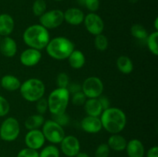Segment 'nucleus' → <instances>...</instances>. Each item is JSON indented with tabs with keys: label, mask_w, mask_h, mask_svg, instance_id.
Segmentation results:
<instances>
[{
	"label": "nucleus",
	"mask_w": 158,
	"mask_h": 157,
	"mask_svg": "<svg viewBox=\"0 0 158 157\" xmlns=\"http://www.w3.org/2000/svg\"><path fill=\"white\" fill-rule=\"evenodd\" d=\"M102 127L111 134L120 133L127 124V116L122 109L110 107L104 109L100 115Z\"/></svg>",
	"instance_id": "nucleus-1"
},
{
	"label": "nucleus",
	"mask_w": 158,
	"mask_h": 157,
	"mask_svg": "<svg viewBox=\"0 0 158 157\" xmlns=\"http://www.w3.org/2000/svg\"><path fill=\"white\" fill-rule=\"evenodd\" d=\"M23 38L24 42L29 48L40 51L45 49L50 40L48 29L40 24L29 26L25 30Z\"/></svg>",
	"instance_id": "nucleus-2"
},
{
	"label": "nucleus",
	"mask_w": 158,
	"mask_h": 157,
	"mask_svg": "<svg viewBox=\"0 0 158 157\" xmlns=\"http://www.w3.org/2000/svg\"><path fill=\"white\" fill-rule=\"evenodd\" d=\"M46 49L51 58L56 60H64L74 50V44L68 38L59 36L49 40Z\"/></svg>",
	"instance_id": "nucleus-3"
},
{
	"label": "nucleus",
	"mask_w": 158,
	"mask_h": 157,
	"mask_svg": "<svg viewBox=\"0 0 158 157\" xmlns=\"http://www.w3.org/2000/svg\"><path fill=\"white\" fill-rule=\"evenodd\" d=\"M69 95L70 94L66 88H56L50 92L47 99L48 109L52 115L66 112Z\"/></svg>",
	"instance_id": "nucleus-4"
},
{
	"label": "nucleus",
	"mask_w": 158,
	"mask_h": 157,
	"mask_svg": "<svg viewBox=\"0 0 158 157\" xmlns=\"http://www.w3.org/2000/svg\"><path fill=\"white\" fill-rule=\"evenodd\" d=\"M45 85L43 81L39 78H31L21 83L19 90L22 96L26 101L33 102L38 101L43 98L45 94Z\"/></svg>",
	"instance_id": "nucleus-5"
},
{
	"label": "nucleus",
	"mask_w": 158,
	"mask_h": 157,
	"mask_svg": "<svg viewBox=\"0 0 158 157\" xmlns=\"http://www.w3.org/2000/svg\"><path fill=\"white\" fill-rule=\"evenodd\" d=\"M42 127V132L46 140L52 144H59L66 136L63 126L52 119L45 120Z\"/></svg>",
	"instance_id": "nucleus-6"
},
{
	"label": "nucleus",
	"mask_w": 158,
	"mask_h": 157,
	"mask_svg": "<svg viewBox=\"0 0 158 157\" xmlns=\"http://www.w3.org/2000/svg\"><path fill=\"white\" fill-rule=\"evenodd\" d=\"M20 133V126L14 117H9L0 126V138L5 142H13Z\"/></svg>",
	"instance_id": "nucleus-7"
},
{
	"label": "nucleus",
	"mask_w": 158,
	"mask_h": 157,
	"mask_svg": "<svg viewBox=\"0 0 158 157\" xmlns=\"http://www.w3.org/2000/svg\"><path fill=\"white\" fill-rule=\"evenodd\" d=\"M82 92L86 98L97 99L102 95L103 91V83L100 78L90 76L86 78L81 85Z\"/></svg>",
	"instance_id": "nucleus-8"
},
{
	"label": "nucleus",
	"mask_w": 158,
	"mask_h": 157,
	"mask_svg": "<svg viewBox=\"0 0 158 157\" xmlns=\"http://www.w3.org/2000/svg\"><path fill=\"white\" fill-rule=\"evenodd\" d=\"M64 21L63 12L60 9L46 11L40 17V23L46 29H53L63 24Z\"/></svg>",
	"instance_id": "nucleus-9"
},
{
	"label": "nucleus",
	"mask_w": 158,
	"mask_h": 157,
	"mask_svg": "<svg viewBox=\"0 0 158 157\" xmlns=\"http://www.w3.org/2000/svg\"><path fill=\"white\" fill-rule=\"evenodd\" d=\"M84 25L86 30L94 35L101 34L104 29V22L99 15L90 12L84 18Z\"/></svg>",
	"instance_id": "nucleus-10"
},
{
	"label": "nucleus",
	"mask_w": 158,
	"mask_h": 157,
	"mask_svg": "<svg viewBox=\"0 0 158 157\" xmlns=\"http://www.w3.org/2000/svg\"><path fill=\"white\" fill-rule=\"evenodd\" d=\"M60 144L62 152L68 157H75L80 152V141L74 135H66Z\"/></svg>",
	"instance_id": "nucleus-11"
},
{
	"label": "nucleus",
	"mask_w": 158,
	"mask_h": 157,
	"mask_svg": "<svg viewBox=\"0 0 158 157\" xmlns=\"http://www.w3.org/2000/svg\"><path fill=\"white\" fill-rule=\"evenodd\" d=\"M45 141H46V139L40 129L29 130L25 136V143L27 148L35 149V150L41 149L45 144Z\"/></svg>",
	"instance_id": "nucleus-12"
},
{
	"label": "nucleus",
	"mask_w": 158,
	"mask_h": 157,
	"mask_svg": "<svg viewBox=\"0 0 158 157\" xmlns=\"http://www.w3.org/2000/svg\"><path fill=\"white\" fill-rule=\"evenodd\" d=\"M42 58V54L40 50L29 48L21 53L19 56L20 62L27 67H32L38 64Z\"/></svg>",
	"instance_id": "nucleus-13"
},
{
	"label": "nucleus",
	"mask_w": 158,
	"mask_h": 157,
	"mask_svg": "<svg viewBox=\"0 0 158 157\" xmlns=\"http://www.w3.org/2000/svg\"><path fill=\"white\" fill-rule=\"evenodd\" d=\"M82 129L87 133H97L102 129V123L100 117L86 115L80 123Z\"/></svg>",
	"instance_id": "nucleus-14"
},
{
	"label": "nucleus",
	"mask_w": 158,
	"mask_h": 157,
	"mask_svg": "<svg viewBox=\"0 0 158 157\" xmlns=\"http://www.w3.org/2000/svg\"><path fill=\"white\" fill-rule=\"evenodd\" d=\"M64 21L72 26H79L84 21L85 15L78 8H69L63 12Z\"/></svg>",
	"instance_id": "nucleus-15"
},
{
	"label": "nucleus",
	"mask_w": 158,
	"mask_h": 157,
	"mask_svg": "<svg viewBox=\"0 0 158 157\" xmlns=\"http://www.w3.org/2000/svg\"><path fill=\"white\" fill-rule=\"evenodd\" d=\"M125 150L128 157H144V146L142 142L137 139H133L127 142Z\"/></svg>",
	"instance_id": "nucleus-16"
},
{
	"label": "nucleus",
	"mask_w": 158,
	"mask_h": 157,
	"mask_svg": "<svg viewBox=\"0 0 158 157\" xmlns=\"http://www.w3.org/2000/svg\"><path fill=\"white\" fill-rule=\"evenodd\" d=\"M0 52L4 56L11 58L17 52V43L9 36L3 37L0 42Z\"/></svg>",
	"instance_id": "nucleus-17"
},
{
	"label": "nucleus",
	"mask_w": 158,
	"mask_h": 157,
	"mask_svg": "<svg viewBox=\"0 0 158 157\" xmlns=\"http://www.w3.org/2000/svg\"><path fill=\"white\" fill-rule=\"evenodd\" d=\"M15 22L13 18L7 13L0 15V35L3 37L9 36L13 32Z\"/></svg>",
	"instance_id": "nucleus-18"
},
{
	"label": "nucleus",
	"mask_w": 158,
	"mask_h": 157,
	"mask_svg": "<svg viewBox=\"0 0 158 157\" xmlns=\"http://www.w3.org/2000/svg\"><path fill=\"white\" fill-rule=\"evenodd\" d=\"M127 144V141L123 135L117 134H112L109 137L107 145L109 148L116 152H121L125 150Z\"/></svg>",
	"instance_id": "nucleus-19"
},
{
	"label": "nucleus",
	"mask_w": 158,
	"mask_h": 157,
	"mask_svg": "<svg viewBox=\"0 0 158 157\" xmlns=\"http://www.w3.org/2000/svg\"><path fill=\"white\" fill-rule=\"evenodd\" d=\"M83 106H84V109L87 115L100 117L103 112V108H102L98 98L88 99L85 102Z\"/></svg>",
	"instance_id": "nucleus-20"
},
{
	"label": "nucleus",
	"mask_w": 158,
	"mask_h": 157,
	"mask_svg": "<svg viewBox=\"0 0 158 157\" xmlns=\"http://www.w3.org/2000/svg\"><path fill=\"white\" fill-rule=\"evenodd\" d=\"M21 86V82L13 75H6L2 77L0 81V86L9 92H14L17 89H19Z\"/></svg>",
	"instance_id": "nucleus-21"
},
{
	"label": "nucleus",
	"mask_w": 158,
	"mask_h": 157,
	"mask_svg": "<svg viewBox=\"0 0 158 157\" xmlns=\"http://www.w3.org/2000/svg\"><path fill=\"white\" fill-rule=\"evenodd\" d=\"M67 58L69 66L73 69H80L83 68L86 62V57H85L83 52L80 50L74 49Z\"/></svg>",
	"instance_id": "nucleus-22"
},
{
	"label": "nucleus",
	"mask_w": 158,
	"mask_h": 157,
	"mask_svg": "<svg viewBox=\"0 0 158 157\" xmlns=\"http://www.w3.org/2000/svg\"><path fill=\"white\" fill-rule=\"evenodd\" d=\"M117 66L119 71L125 75L131 74L134 70V63L127 55H121L117 58Z\"/></svg>",
	"instance_id": "nucleus-23"
},
{
	"label": "nucleus",
	"mask_w": 158,
	"mask_h": 157,
	"mask_svg": "<svg viewBox=\"0 0 158 157\" xmlns=\"http://www.w3.org/2000/svg\"><path fill=\"white\" fill-rule=\"evenodd\" d=\"M45 119L43 115L40 114H35L32 115L28 117L25 121V127L28 130H32V129H40V127L44 124Z\"/></svg>",
	"instance_id": "nucleus-24"
},
{
	"label": "nucleus",
	"mask_w": 158,
	"mask_h": 157,
	"mask_svg": "<svg viewBox=\"0 0 158 157\" xmlns=\"http://www.w3.org/2000/svg\"><path fill=\"white\" fill-rule=\"evenodd\" d=\"M131 33L134 38L139 40H146L148 36V32L142 25L134 24L131 29Z\"/></svg>",
	"instance_id": "nucleus-25"
},
{
	"label": "nucleus",
	"mask_w": 158,
	"mask_h": 157,
	"mask_svg": "<svg viewBox=\"0 0 158 157\" xmlns=\"http://www.w3.org/2000/svg\"><path fill=\"white\" fill-rule=\"evenodd\" d=\"M157 38H158V32H152L151 34L148 35V38L146 39L147 46L150 52L154 55H158V46H157Z\"/></svg>",
	"instance_id": "nucleus-26"
},
{
	"label": "nucleus",
	"mask_w": 158,
	"mask_h": 157,
	"mask_svg": "<svg viewBox=\"0 0 158 157\" xmlns=\"http://www.w3.org/2000/svg\"><path fill=\"white\" fill-rule=\"evenodd\" d=\"M40 157H60V153L58 148L54 145H49L45 146L39 152Z\"/></svg>",
	"instance_id": "nucleus-27"
},
{
	"label": "nucleus",
	"mask_w": 158,
	"mask_h": 157,
	"mask_svg": "<svg viewBox=\"0 0 158 157\" xmlns=\"http://www.w3.org/2000/svg\"><path fill=\"white\" fill-rule=\"evenodd\" d=\"M109 42L108 38H106V35L103 34H99V35H95V39H94V46L96 49L99 51H105L108 48Z\"/></svg>",
	"instance_id": "nucleus-28"
},
{
	"label": "nucleus",
	"mask_w": 158,
	"mask_h": 157,
	"mask_svg": "<svg viewBox=\"0 0 158 157\" xmlns=\"http://www.w3.org/2000/svg\"><path fill=\"white\" fill-rule=\"evenodd\" d=\"M47 5L45 0H35L32 5V12L35 16L40 17L46 12Z\"/></svg>",
	"instance_id": "nucleus-29"
},
{
	"label": "nucleus",
	"mask_w": 158,
	"mask_h": 157,
	"mask_svg": "<svg viewBox=\"0 0 158 157\" xmlns=\"http://www.w3.org/2000/svg\"><path fill=\"white\" fill-rule=\"evenodd\" d=\"M110 149L107 143H101L96 149L94 157H109Z\"/></svg>",
	"instance_id": "nucleus-30"
},
{
	"label": "nucleus",
	"mask_w": 158,
	"mask_h": 157,
	"mask_svg": "<svg viewBox=\"0 0 158 157\" xmlns=\"http://www.w3.org/2000/svg\"><path fill=\"white\" fill-rule=\"evenodd\" d=\"M86 101V95L83 94V92H82V91H80V92L73 94L72 103L74 106H83Z\"/></svg>",
	"instance_id": "nucleus-31"
},
{
	"label": "nucleus",
	"mask_w": 158,
	"mask_h": 157,
	"mask_svg": "<svg viewBox=\"0 0 158 157\" xmlns=\"http://www.w3.org/2000/svg\"><path fill=\"white\" fill-rule=\"evenodd\" d=\"M69 84V76L65 72H60L56 77V85L58 88H67Z\"/></svg>",
	"instance_id": "nucleus-32"
},
{
	"label": "nucleus",
	"mask_w": 158,
	"mask_h": 157,
	"mask_svg": "<svg viewBox=\"0 0 158 157\" xmlns=\"http://www.w3.org/2000/svg\"><path fill=\"white\" fill-rule=\"evenodd\" d=\"M10 110V104L8 100L3 96L0 95V117L7 115Z\"/></svg>",
	"instance_id": "nucleus-33"
},
{
	"label": "nucleus",
	"mask_w": 158,
	"mask_h": 157,
	"mask_svg": "<svg viewBox=\"0 0 158 157\" xmlns=\"http://www.w3.org/2000/svg\"><path fill=\"white\" fill-rule=\"evenodd\" d=\"M16 157H40V155H39V152L37 150L26 147L21 149L18 152Z\"/></svg>",
	"instance_id": "nucleus-34"
},
{
	"label": "nucleus",
	"mask_w": 158,
	"mask_h": 157,
	"mask_svg": "<svg viewBox=\"0 0 158 157\" xmlns=\"http://www.w3.org/2000/svg\"><path fill=\"white\" fill-rule=\"evenodd\" d=\"M52 120L60 124L61 126H64L69 123V118L66 112L62 114H59V115H52Z\"/></svg>",
	"instance_id": "nucleus-35"
},
{
	"label": "nucleus",
	"mask_w": 158,
	"mask_h": 157,
	"mask_svg": "<svg viewBox=\"0 0 158 157\" xmlns=\"http://www.w3.org/2000/svg\"><path fill=\"white\" fill-rule=\"evenodd\" d=\"M36 109L38 113L40 115H43L44 113H46L48 109L47 99L43 97L38 101H36Z\"/></svg>",
	"instance_id": "nucleus-36"
},
{
	"label": "nucleus",
	"mask_w": 158,
	"mask_h": 157,
	"mask_svg": "<svg viewBox=\"0 0 158 157\" xmlns=\"http://www.w3.org/2000/svg\"><path fill=\"white\" fill-rule=\"evenodd\" d=\"M83 6L91 12H95L100 7V0H85Z\"/></svg>",
	"instance_id": "nucleus-37"
},
{
	"label": "nucleus",
	"mask_w": 158,
	"mask_h": 157,
	"mask_svg": "<svg viewBox=\"0 0 158 157\" xmlns=\"http://www.w3.org/2000/svg\"><path fill=\"white\" fill-rule=\"evenodd\" d=\"M66 89L69 91V94H74L76 92H78L80 91H82V87L80 84H77V83H72V84H69V86H67Z\"/></svg>",
	"instance_id": "nucleus-38"
},
{
	"label": "nucleus",
	"mask_w": 158,
	"mask_h": 157,
	"mask_svg": "<svg viewBox=\"0 0 158 157\" xmlns=\"http://www.w3.org/2000/svg\"><path fill=\"white\" fill-rule=\"evenodd\" d=\"M98 99L99 101H100V104H101L102 108H103V110L110 107V100L106 96H105V95H100V96L98 98Z\"/></svg>",
	"instance_id": "nucleus-39"
},
{
	"label": "nucleus",
	"mask_w": 158,
	"mask_h": 157,
	"mask_svg": "<svg viewBox=\"0 0 158 157\" xmlns=\"http://www.w3.org/2000/svg\"><path fill=\"white\" fill-rule=\"evenodd\" d=\"M147 157H158V147L153 146L147 152Z\"/></svg>",
	"instance_id": "nucleus-40"
},
{
	"label": "nucleus",
	"mask_w": 158,
	"mask_h": 157,
	"mask_svg": "<svg viewBox=\"0 0 158 157\" xmlns=\"http://www.w3.org/2000/svg\"><path fill=\"white\" fill-rule=\"evenodd\" d=\"M75 157H90V156H89V154H87L86 152H80Z\"/></svg>",
	"instance_id": "nucleus-41"
},
{
	"label": "nucleus",
	"mask_w": 158,
	"mask_h": 157,
	"mask_svg": "<svg viewBox=\"0 0 158 157\" xmlns=\"http://www.w3.org/2000/svg\"><path fill=\"white\" fill-rule=\"evenodd\" d=\"M154 28H155V31L158 32V18H155V21H154Z\"/></svg>",
	"instance_id": "nucleus-42"
},
{
	"label": "nucleus",
	"mask_w": 158,
	"mask_h": 157,
	"mask_svg": "<svg viewBox=\"0 0 158 157\" xmlns=\"http://www.w3.org/2000/svg\"><path fill=\"white\" fill-rule=\"evenodd\" d=\"M77 2H78L79 4L80 5V6H84V1H85V0H77Z\"/></svg>",
	"instance_id": "nucleus-43"
},
{
	"label": "nucleus",
	"mask_w": 158,
	"mask_h": 157,
	"mask_svg": "<svg viewBox=\"0 0 158 157\" xmlns=\"http://www.w3.org/2000/svg\"><path fill=\"white\" fill-rule=\"evenodd\" d=\"M138 1H139V0H129L130 2L133 3V4H134V3H137Z\"/></svg>",
	"instance_id": "nucleus-44"
},
{
	"label": "nucleus",
	"mask_w": 158,
	"mask_h": 157,
	"mask_svg": "<svg viewBox=\"0 0 158 157\" xmlns=\"http://www.w3.org/2000/svg\"><path fill=\"white\" fill-rule=\"evenodd\" d=\"M55 1H56V2H61V1H63V0H55Z\"/></svg>",
	"instance_id": "nucleus-45"
},
{
	"label": "nucleus",
	"mask_w": 158,
	"mask_h": 157,
	"mask_svg": "<svg viewBox=\"0 0 158 157\" xmlns=\"http://www.w3.org/2000/svg\"><path fill=\"white\" fill-rule=\"evenodd\" d=\"M1 40H2V36L0 35V42H1Z\"/></svg>",
	"instance_id": "nucleus-46"
},
{
	"label": "nucleus",
	"mask_w": 158,
	"mask_h": 157,
	"mask_svg": "<svg viewBox=\"0 0 158 157\" xmlns=\"http://www.w3.org/2000/svg\"><path fill=\"white\" fill-rule=\"evenodd\" d=\"M0 88H1V86H0Z\"/></svg>",
	"instance_id": "nucleus-47"
}]
</instances>
